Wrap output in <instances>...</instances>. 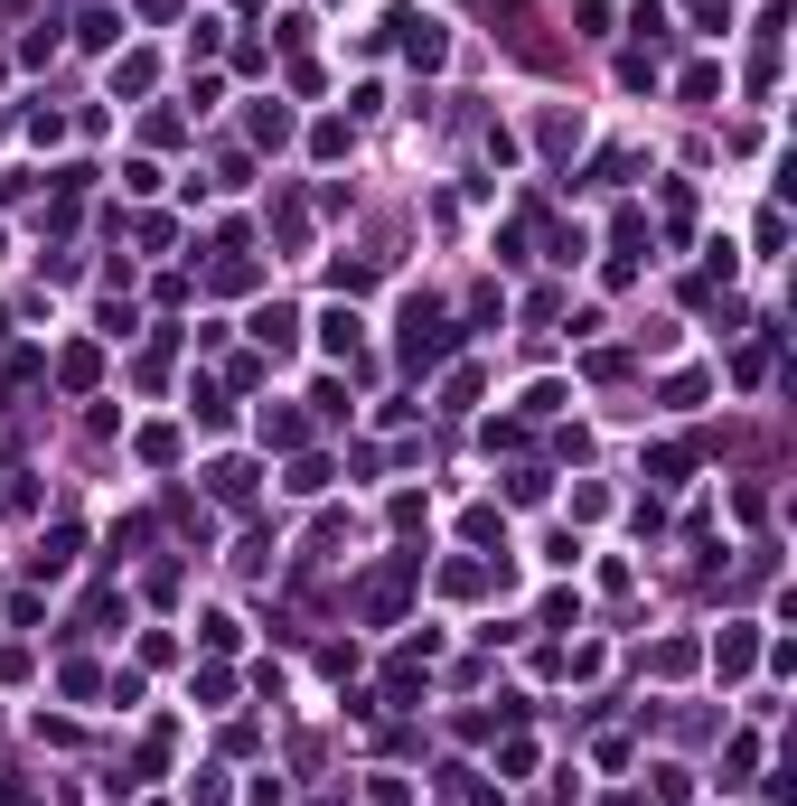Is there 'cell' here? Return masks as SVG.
Segmentation results:
<instances>
[{"label": "cell", "mask_w": 797, "mask_h": 806, "mask_svg": "<svg viewBox=\"0 0 797 806\" xmlns=\"http://www.w3.org/2000/svg\"><path fill=\"white\" fill-rule=\"evenodd\" d=\"M75 38H85V47H113V38H122V10H85V20H75Z\"/></svg>", "instance_id": "cell-3"}, {"label": "cell", "mask_w": 797, "mask_h": 806, "mask_svg": "<svg viewBox=\"0 0 797 806\" xmlns=\"http://www.w3.org/2000/svg\"><path fill=\"white\" fill-rule=\"evenodd\" d=\"M442 357H450V328L442 320H432V310H422V300H413V310H403V366H442Z\"/></svg>", "instance_id": "cell-1"}, {"label": "cell", "mask_w": 797, "mask_h": 806, "mask_svg": "<svg viewBox=\"0 0 797 806\" xmlns=\"http://www.w3.org/2000/svg\"><path fill=\"white\" fill-rule=\"evenodd\" d=\"M713 657H723V675H741V666H750V628H723V647H713Z\"/></svg>", "instance_id": "cell-4"}, {"label": "cell", "mask_w": 797, "mask_h": 806, "mask_svg": "<svg viewBox=\"0 0 797 806\" xmlns=\"http://www.w3.org/2000/svg\"><path fill=\"white\" fill-rule=\"evenodd\" d=\"M207 479H216V497H226V507H244V497H254V469H244V460H216Z\"/></svg>", "instance_id": "cell-2"}]
</instances>
